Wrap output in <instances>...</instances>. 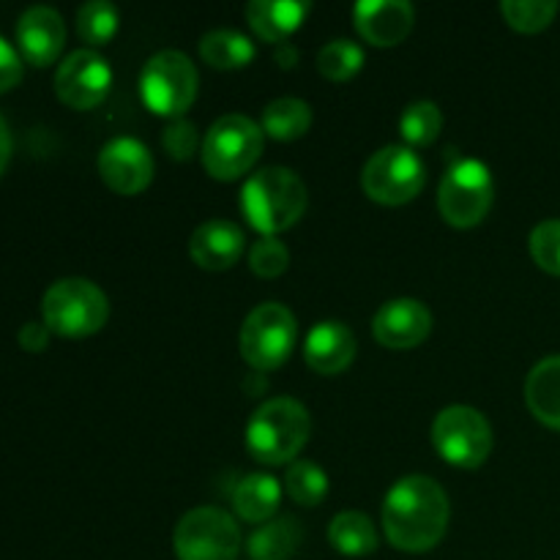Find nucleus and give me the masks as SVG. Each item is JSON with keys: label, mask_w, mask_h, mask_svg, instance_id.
Returning a JSON list of instances; mask_svg holds the SVG:
<instances>
[{"label": "nucleus", "mask_w": 560, "mask_h": 560, "mask_svg": "<svg viewBox=\"0 0 560 560\" xmlns=\"http://www.w3.org/2000/svg\"><path fill=\"white\" fill-rule=\"evenodd\" d=\"M452 517L448 495L430 476H405L383 501V530L402 552H430L443 541Z\"/></svg>", "instance_id": "f257e3e1"}, {"label": "nucleus", "mask_w": 560, "mask_h": 560, "mask_svg": "<svg viewBox=\"0 0 560 560\" xmlns=\"http://www.w3.org/2000/svg\"><path fill=\"white\" fill-rule=\"evenodd\" d=\"M306 184L290 167H262L246 178L241 189V208L252 228L262 235L284 233L306 211Z\"/></svg>", "instance_id": "f03ea898"}, {"label": "nucleus", "mask_w": 560, "mask_h": 560, "mask_svg": "<svg viewBox=\"0 0 560 560\" xmlns=\"http://www.w3.org/2000/svg\"><path fill=\"white\" fill-rule=\"evenodd\" d=\"M310 410L293 397L266 399L246 424V448L262 465H293L310 441Z\"/></svg>", "instance_id": "7ed1b4c3"}, {"label": "nucleus", "mask_w": 560, "mask_h": 560, "mask_svg": "<svg viewBox=\"0 0 560 560\" xmlns=\"http://www.w3.org/2000/svg\"><path fill=\"white\" fill-rule=\"evenodd\" d=\"M44 326L66 339L93 337L109 320V301L91 279H58L42 299Z\"/></svg>", "instance_id": "20e7f679"}, {"label": "nucleus", "mask_w": 560, "mask_h": 560, "mask_svg": "<svg viewBox=\"0 0 560 560\" xmlns=\"http://www.w3.org/2000/svg\"><path fill=\"white\" fill-rule=\"evenodd\" d=\"M266 145L260 124L241 113H228L213 120L202 137V167L217 180H238L249 173Z\"/></svg>", "instance_id": "39448f33"}, {"label": "nucleus", "mask_w": 560, "mask_h": 560, "mask_svg": "<svg viewBox=\"0 0 560 560\" xmlns=\"http://www.w3.org/2000/svg\"><path fill=\"white\" fill-rule=\"evenodd\" d=\"M299 323L284 304L266 301L246 315L238 334L241 359L255 372H273L293 355Z\"/></svg>", "instance_id": "423d86ee"}, {"label": "nucleus", "mask_w": 560, "mask_h": 560, "mask_svg": "<svg viewBox=\"0 0 560 560\" xmlns=\"http://www.w3.org/2000/svg\"><path fill=\"white\" fill-rule=\"evenodd\" d=\"M495 202V180L490 167L479 159H459L438 186V211L446 224L470 230L481 224Z\"/></svg>", "instance_id": "0eeeda50"}, {"label": "nucleus", "mask_w": 560, "mask_h": 560, "mask_svg": "<svg viewBox=\"0 0 560 560\" xmlns=\"http://www.w3.org/2000/svg\"><path fill=\"white\" fill-rule=\"evenodd\" d=\"M197 85H200V77H197L195 63L180 49H162L142 66V102L162 118H184L186 109L195 104Z\"/></svg>", "instance_id": "6e6552de"}, {"label": "nucleus", "mask_w": 560, "mask_h": 560, "mask_svg": "<svg viewBox=\"0 0 560 560\" xmlns=\"http://www.w3.org/2000/svg\"><path fill=\"white\" fill-rule=\"evenodd\" d=\"M424 184V162L408 145L381 148L361 170V189L377 206H405L421 195Z\"/></svg>", "instance_id": "1a4fd4ad"}, {"label": "nucleus", "mask_w": 560, "mask_h": 560, "mask_svg": "<svg viewBox=\"0 0 560 560\" xmlns=\"http://www.w3.org/2000/svg\"><path fill=\"white\" fill-rule=\"evenodd\" d=\"M432 446L454 468L476 470L492 454V427L481 410L470 405H452L435 416Z\"/></svg>", "instance_id": "9d476101"}, {"label": "nucleus", "mask_w": 560, "mask_h": 560, "mask_svg": "<svg viewBox=\"0 0 560 560\" xmlns=\"http://www.w3.org/2000/svg\"><path fill=\"white\" fill-rule=\"evenodd\" d=\"M173 550L178 560H235L241 552V528L224 509L197 506L175 525Z\"/></svg>", "instance_id": "9b49d317"}, {"label": "nucleus", "mask_w": 560, "mask_h": 560, "mask_svg": "<svg viewBox=\"0 0 560 560\" xmlns=\"http://www.w3.org/2000/svg\"><path fill=\"white\" fill-rule=\"evenodd\" d=\"M113 88V69L96 49H74L55 71V93L71 109H93Z\"/></svg>", "instance_id": "f8f14e48"}, {"label": "nucleus", "mask_w": 560, "mask_h": 560, "mask_svg": "<svg viewBox=\"0 0 560 560\" xmlns=\"http://www.w3.org/2000/svg\"><path fill=\"white\" fill-rule=\"evenodd\" d=\"M151 151L135 137H115L98 153V175L115 195H140L153 180Z\"/></svg>", "instance_id": "ddd939ff"}, {"label": "nucleus", "mask_w": 560, "mask_h": 560, "mask_svg": "<svg viewBox=\"0 0 560 560\" xmlns=\"http://www.w3.org/2000/svg\"><path fill=\"white\" fill-rule=\"evenodd\" d=\"M432 312L416 299H394L377 310L372 334L388 350H413L430 337Z\"/></svg>", "instance_id": "4468645a"}, {"label": "nucleus", "mask_w": 560, "mask_h": 560, "mask_svg": "<svg viewBox=\"0 0 560 560\" xmlns=\"http://www.w3.org/2000/svg\"><path fill=\"white\" fill-rule=\"evenodd\" d=\"M66 44V25L63 16L49 5H33L22 11L16 22V47L25 63L44 69L52 66L60 58Z\"/></svg>", "instance_id": "2eb2a0df"}, {"label": "nucleus", "mask_w": 560, "mask_h": 560, "mask_svg": "<svg viewBox=\"0 0 560 560\" xmlns=\"http://www.w3.org/2000/svg\"><path fill=\"white\" fill-rule=\"evenodd\" d=\"M353 25L372 47H397L416 25V9L408 0H361L353 9Z\"/></svg>", "instance_id": "dca6fc26"}, {"label": "nucleus", "mask_w": 560, "mask_h": 560, "mask_svg": "<svg viewBox=\"0 0 560 560\" xmlns=\"http://www.w3.org/2000/svg\"><path fill=\"white\" fill-rule=\"evenodd\" d=\"M246 235L228 219H208L191 233L189 257L202 271H228L241 260Z\"/></svg>", "instance_id": "f3484780"}, {"label": "nucleus", "mask_w": 560, "mask_h": 560, "mask_svg": "<svg viewBox=\"0 0 560 560\" xmlns=\"http://www.w3.org/2000/svg\"><path fill=\"white\" fill-rule=\"evenodd\" d=\"M355 334L339 320H323L304 339V361L317 375H339L355 359Z\"/></svg>", "instance_id": "a211bd4d"}, {"label": "nucleus", "mask_w": 560, "mask_h": 560, "mask_svg": "<svg viewBox=\"0 0 560 560\" xmlns=\"http://www.w3.org/2000/svg\"><path fill=\"white\" fill-rule=\"evenodd\" d=\"M310 14V3L301 0H252L246 5V22L268 44H284Z\"/></svg>", "instance_id": "6ab92c4d"}, {"label": "nucleus", "mask_w": 560, "mask_h": 560, "mask_svg": "<svg viewBox=\"0 0 560 560\" xmlns=\"http://www.w3.org/2000/svg\"><path fill=\"white\" fill-rule=\"evenodd\" d=\"M525 405L550 430L560 432V355L541 359L525 381Z\"/></svg>", "instance_id": "aec40b11"}, {"label": "nucleus", "mask_w": 560, "mask_h": 560, "mask_svg": "<svg viewBox=\"0 0 560 560\" xmlns=\"http://www.w3.org/2000/svg\"><path fill=\"white\" fill-rule=\"evenodd\" d=\"M282 501V487L268 474H249L238 481L233 492V509L244 523H271L279 512Z\"/></svg>", "instance_id": "412c9836"}, {"label": "nucleus", "mask_w": 560, "mask_h": 560, "mask_svg": "<svg viewBox=\"0 0 560 560\" xmlns=\"http://www.w3.org/2000/svg\"><path fill=\"white\" fill-rule=\"evenodd\" d=\"M200 58L219 71L244 69L255 58V44L233 27H217L200 38Z\"/></svg>", "instance_id": "4be33fe9"}, {"label": "nucleus", "mask_w": 560, "mask_h": 560, "mask_svg": "<svg viewBox=\"0 0 560 560\" xmlns=\"http://www.w3.org/2000/svg\"><path fill=\"white\" fill-rule=\"evenodd\" d=\"M262 131L279 142L301 140L312 129V107L304 98L282 96L273 98L262 109Z\"/></svg>", "instance_id": "5701e85b"}, {"label": "nucleus", "mask_w": 560, "mask_h": 560, "mask_svg": "<svg viewBox=\"0 0 560 560\" xmlns=\"http://www.w3.org/2000/svg\"><path fill=\"white\" fill-rule=\"evenodd\" d=\"M328 541L339 556L364 558L377 550V530L361 512H339L328 525Z\"/></svg>", "instance_id": "b1692460"}, {"label": "nucleus", "mask_w": 560, "mask_h": 560, "mask_svg": "<svg viewBox=\"0 0 560 560\" xmlns=\"http://www.w3.org/2000/svg\"><path fill=\"white\" fill-rule=\"evenodd\" d=\"M301 545V528L293 517L273 520L249 539L252 560H290Z\"/></svg>", "instance_id": "393cba45"}, {"label": "nucleus", "mask_w": 560, "mask_h": 560, "mask_svg": "<svg viewBox=\"0 0 560 560\" xmlns=\"http://www.w3.org/2000/svg\"><path fill=\"white\" fill-rule=\"evenodd\" d=\"M284 490L299 506L315 509L328 495V474L310 459H295L284 474Z\"/></svg>", "instance_id": "a878e982"}, {"label": "nucleus", "mask_w": 560, "mask_h": 560, "mask_svg": "<svg viewBox=\"0 0 560 560\" xmlns=\"http://www.w3.org/2000/svg\"><path fill=\"white\" fill-rule=\"evenodd\" d=\"M364 66V49L350 38H334L317 52V71L331 82H348Z\"/></svg>", "instance_id": "bb28decb"}, {"label": "nucleus", "mask_w": 560, "mask_h": 560, "mask_svg": "<svg viewBox=\"0 0 560 560\" xmlns=\"http://www.w3.org/2000/svg\"><path fill=\"white\" fill-rule=\"evenodd\" d=\"M443 129V113L435 102H413L399 118V131L408 148H427L438 140Z\"/></svg>", "instance_id": "cd10ccee"}, {"label": "nucleus", "mask_w": 560, "mask_h": 560, "mask_svg": "<svg viewBox=\"0 0 560 560\" xmlns=\"http://www.w3.org/2000/svg\"><path fill=\"white\" fill-rule=\"evenodd\" d=\"M118 9L107 0H91L77 11V33L91 47H104L118 33Z\"/></svg>", "instance_id": "c85d7f7f"}, {"label": "nucleus", "mask_w": 560, "mask_h": 560, "mask_svg": "<svg viewBox=\"0 0 560 560\" xmlns=\"http://www.w3.org/2000/svg\"><path fill=\"white\" fill-rule=\"evenodd\" d=\"M501 14L514 31L541 33L556 20L558 3L556 0H503Z\"/></svg>", "instance_id": "c756f323"}, {"label": "nucleus", "mask_w": 560, "mask_h": 560, "mask_svg": "<svg viewBox=\"0 0 560 560\" xmlns=\"http://www.w3.org/2000/svg\"><path fill=\"white\" fill-rule=\"evenodd\" d=\"M530 257L541 271L560 277V219H545L530 230Z\"/></svg>", "instance_id": "7c9ffc66"}, {"label": "nucleus", "mask_w": 560, "mask_h": 560, "mask_svg": "<svg viewBox=\"0 0 560 560\" xmlns=\"http://www.w3.org/2000/svg\"><path fill=\"white\" fill-rule=\"evenodd\" d=\"M290 266V249L273 235H262L260 241H255V246L249 249V268L252 273L262 279H277L288 271Z\"/></svg>", "instance_id": "2f4dec72"}, {"label": "nucleus", "mask_w": 560, "mask_h": 560, "mask_svg": "<svg viewBox=\"0 0 560 560\" xmlns=\"http://www.w3.org/2000/svg\"><path fill=\"white\" fill-rule=\"evenodd\" d=\"M162 145L164 151L173 159H178V162H189L197 151H202L200 131H197V126L186 118L173 120V124L164 129Z\"/></svg>", "instance_id": "473e14b6"}, {"label": "nucleus", "mask_w": 560, "mask_h": 560, "mask_svg": "<svg viewBox=\"0 0 560 560\" xmlns=\"http://www.w3.org/2000/svg\"><path fill=\"white\" fill-rule=\"evenodd\" d=\"M22 80V55L0 36V93H9Z\"/></svg>", "instance_id": "72a5a7b5"}, {"label": "nucleus", "mask_w": 560, "mask_h": 560, "mask_svg": "<svg viewBox=\"0 0 560 560\" xmlns=\"http://www.w3.org/2000/svg\"><path fill=\"white\" fill-rule=\"evenodd\" d=\"M49 337H52V331H49L44 323H25V326L20 328V334H16L20 348L27 350V353H42V350H47Z\"/></svg>", "instance_id": "f704fd0d"}, {"label": "nucleus", "mask_w": 560, "mask_h": 560, "mask_svg": "<svg viewBox=\"0 0 560 560\" xmlns=\"http://www.w3.org/2000/svg\"><path fill=\"white\" fill-rule=\"evenodd\" d=\"M11 148H14V142H11L9 124H5L3 115H0V175H3L5 167H9V162H11Z\"/></svg>", "instance_id": "c9c22d12"}, {"label": "nucleus", "mask_w": 560, "mask_h": 560, "mask_svg": "<svg viewBox=\"0 0 560 560\" xmlns=\"http://www.w3.org/2000/svg\"><path fill=\"white\" fill-rule=\"evenodd\" d=\"M295 60H299V49L293 47V44H279L277 47V63L282 66V69H293Z\"/></svg>", "instance_id": "e433bc0d"}]
</instances>
